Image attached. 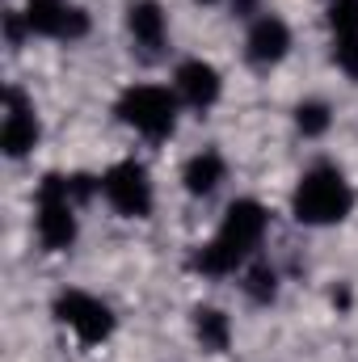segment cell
<instances>
[{
    "label": "cell",
    "instance_id": "cell-12",
    "mask_svg": "<svg viewBox=\"0 0 358 362\" xmlns=\"http://www.w3.org/2000/svg\"><path fill=\"white\" fill-rule=\"evenodd\" d=\"M185 189L194 194V198H207V194H215L219 189V181H224V156L219 152H198V156H190V165H185Z\"/></svg>",
    "mask_w": 358,
    "mask_h": 362
},
{
    "label": "cell",
    "instance_id": "cell-5",
    "mask_svg": "<svg viewBox=\"0 0 358 362\" xmlns=\"http://www.w3.org/2000/svg\"><path fill=\"white\" fill-rule=\"evenodd\" d=\"M101 194L127 219H148L152 215V181H148V169L139 160H118L114 169H105Z\"/></svg>",
    "mask_w": 358,
    "mask_h": 362
},
{
    "label": "cell",
    "instance_id": "cell-20",
    "mask_svg": "<svg viewBox=\"0 0 358 362\" xmlns=\"http://www.w3.org/2000/svg\"><path fill=\"white\" fill-rule=\"evenodd\" d=\"M198 4H215V0H198Z\"/></svg>",
    "mask_w": 358,
    "mask_h": 362
},
{
    "label": "cell",
    "instance_id": "cell-1",
    "mask_svg": "<svg viewBox=\"0 0 358 362\" xmlns=\"http://www.w3.org/2000/svg\"><path fill=\"white\" fill-rule=\"evenodd\" d=\"M266 223H270V215H266V206H262V202H253V198L232 202V206H228V215H224V223H219V232H215V240H211V245H202V253L194 257V270L211 274V278L236 274V266H245V262H249V253L262 245Z\"/></svg>",
    "mask_w": 358,
    "mask_h": 362
},
{
    "label": "cell",
    "instance_id": "cell-4",
    "mask_svg": "<svg viewBox=\"0 0 358 362\" xmlns=\"http://www.w3.org/2000/svg\"><path fill=\"white\" fill-rule=\"evenodd\" d=\"M38 240L47 253H64L76 240V215H72V181L47 173L38 185Z\"/></svg>",
    "mask_w": 358,
    "mask_h": 362
},
{
    "label": "cell",
    "instance_id": "cell-16",
    "mask_svg": "<svg viewBox=\"0 0 358 362\" xmlns=\"http://www.w3.org/2000/svg\"><path fill=\"white\" fill-rule=\"evenodd\" d=\"M245 291H249L253 303H270V299L278 295V274L270 270V266H253V270H249V282H245Z\"/></svg>",
    "mask_w": 358,
    "mask_h": 362
},
{
    "label": "cell",
    "instance_id": "cell-15",
    "mask_svg": "<svg viewBox=\"0 0 358 362\" xmlns=\"http://www.w3.org/2000/svg\"><path fill=\"white\" fill-rule=\"evenodd\" d=\"M329 25H333L337 38L358 34V0H333L329 4Z\"/></svg>",
    "mask_w": 358,
    "mask_h": 362
},
{
    "label": "cell",
    "instance_id": "cell-14",
    "mask_svg": "<svg viewBox=\"0 0 358 362\" xmlns=\"http://www.w3.org/2000/svg\"><path fill=\"white\" fill-rule=\"evenodd\" d=\"M295 127H299L304 135H325V131H329V105H325V101H304V105L295 110Z\"/></svg>",
    "mask_w": 358,
    "mask_h": 362
},
{
    "label": "cell",
    "instance_id": "cell-9",
    "mask_svg": "<svg viewBox=\"0 0 358 362\" xmlns=\"http://www.w3.org/2000/svg\"><path fill=\"white\" fill-rule=\"evenodd\" d=\"M219 89H224V81H219V72H215L211 64H202V59H185V64L178 68V93L194 105V110L215 105V101H219Z\"/></svg>",
    "mask_w": 358,
    "mask_h": 362
},
{
    "label": "cell",
    "instance_id": "cell-11",
    "mask_svg": "<svg viewBox=\"0 0 358 362\" xmlns=\"http://www.w3.org/2000/svg\"><path fill=\"white\" fill-rule=\"evenodd\" d=\"M127 30L144 51H161L165 47V13L156 0H135L127 8Z\"/></svg>",
    "mask_w": 358,
    "mask_h": 362
},
{
    "label": "cell",
    "instance_id": "cell-2",
    "mask_svg": "<svg viewBox=\"0 0 358 362\" xmlns=\"http://www.w3.org/2000/svg\"><path fill=\"white\" fill-rule=\"evenodd\" d=\"M354 206V189L342 177V169L333 165H316L308 169L295 194H291V215L308 228H325V223H342Z\"/></svg>",
    "mask_w": 358,
    "mask_h": 362
},
{
    "label": "cell",
    "instance_id": "cell-3",
    "mask_svg": "<svg viewBox=\"0 0 358 362\" xmlns=\"http://www.w3.org/2000/svg\"><path fill=\"white\" fill-rule=\"evenodd\" d=\"M114 114H118L127 127H135L139 135L165 139V135H173V127H178V97L169 89H161V85H131V89L118 97Z\"/></svg>",
    "mask_w": 358,
    "mask_h": 362
},
{
    "label": "cell",
    "instance_id": "cell-10",
    "mask_svg": "<svg viewBox=\"0 0 358 362\" xmlns=\"http://www.w3.org/2000/svg\"><path fill=\"white\" fill-rule=\"evenodd\" d=\"M287 51H291V30H287V21H278V17L253 21V30H249V59H253V64H278Z\"/></svg>",
    "mask_w": 358,
    "mask_h": 362
},
{
    "label": "cell",
    "instance_id": "cell-19",
    "mask_svg": "<svg viewBox=\"0 0 358 362\" xmlns=\"http://www.w3.org/2000/svg\"><path fill=\"white\" fill-rule=\"evenodd\" d=\"M232 8H236V13H241V17H249V13H253V8H258V0H232Z\"/></svg>",
    "mask_w": 358,
    "mask_h": 362
},
{
    "label": "cell",
    "instance_id": "cell-13",
    "mask_svg": "<svg viewBox=\"0 0 358 362\" xmlns=\"http://www.w3.org/2000/svg\"><path fill=\"white\" fill-rule=\"evenodd\" d=\"M194 333H198L202 350H211V354H224L228 341H232V325L219 308H198L194 312Z\"/></svg>",
    "mask_w": 358,
    "mask_h": 362
},
{
    "label": "cell",
    "instance_id": "cell-8",
    "mask_svg": "<svg viewBox=\"0 0 358 362\" xmlns=\"http://www.w3.org/2000/svg\"><path fill=\"white\" fill-rule=\"evenodd\" d=\"M4 101H8V114H4V127H0V148H4V156L17 160L38 144V118H34L30 101L21 97V89H8Z\"/></svg>",
    "mask_w": 358,
    "mask_h": 362
},
{
    "label": "cell",
    "instance_id": "cell-7",
    "mask_svg": "<svg viewBox=\"0 0 358 362\" xmlns=\"http://www.w3.org/2000/svg\"><path fill=\"white\" fill-rule=\"evenodd\" d=\"M25 25L42 38H59V42H72V38H85L89 34V13L68 4V0H25Z\"/></svg>",
    "mask_w": 358,
    "mask_h": 362
},
{
    "label": "cell",
    "instance_id": "cell-18",
    "mask_svg": "<svg viewBox=\"0 0 358 362\" xmlns=\"http://www.w3.org/2000/svg\"><path fill=\"white\" fill-rule=\"evenodd\" d=\"M4 30H8V42L17 47V42H21V17H8V25H4Z\"/></svg>",
    "mask_w": 358,
    "mask_h": 362
},
{
    "label": "cell",
    "instance_id": "cell-17",
    "mask_svg": "<svg viewBox=\"0 0 358 362\" xmlns=\"http://www.w3.org/2000/svg\"><path fill=\"white\" fill-rule=\"evenodd\" d=\"M333 59H337V68H342L346 76H354V81H358V34H350V38H337Z\"/></svg>",
    "mask_w": 358,
    "mask_h": 362
},
{
    "label": "cell",
    "instance_id": "cell-6",
    "mask_svg": "<svg viewBox=\"0 0 358 362\" xmlns=\"http://www.w3.org/2000/svg\"><path fill=\"white\" fill-rule=\"evenodd\" d=\"M55 316H59L85 346H97V341H105V337L114 333V312H110L101 299H93L89 291H64V295L55 299Z\"/></svg>",
    "mask_w": 358,
    "mask_h": 362
}]
</instances>
